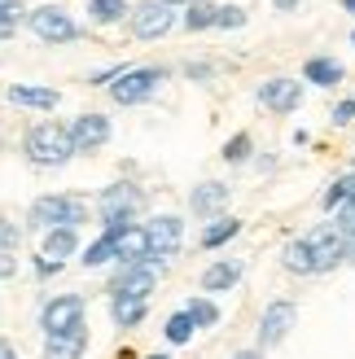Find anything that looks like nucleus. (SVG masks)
Segmentation results:
<instances>
[{
  "mask_svg": "<svg viewBox=\"0 0 355 359\" xmlns=\"http://www.w3.org/2000/svg\"><path fill=\"white\" fill-rule=\"evenodd\" d=\"M22 149L35 167H62L70 163L79 149H75V136H70V128H62V123H35V128L27 132Z\"/></svg>",
  "mask_w": 355,
  "mask_h": 359,
  "instance_id": "obj_1",
  "label": "nucleus"
},
{
  "mask_svg": "<svg viewBox=\"0 0 355 359\" xmlns=\"http://www.w3.org/2000/svg\"><path fill=\"white\" fill-rule=\"evenodd\" d=\"M27 219L35 228H44V232H53V228H75L83 219V202H75V197H58V193H53V197H35Z\"/></svg>",
  "mask_w": 355,
  "mask_h": 359,
  "instance_id": "obj_2",
  "label": "nucleus"
},
{
  "mask_svg": "<svg viewBox=\"0 0 355 359\" xmlns=\"http://www.w3.org/2000/svg\"><path fill=\"white\" fill-rule=\"evenodd\" d=\"M167 79V70H158V66H136V70H123V75L110 83V97L119 105H140L158 83Z\"/></svg>",
  "mask_w": 355,
  "mask_h": 359,
  "instance_id": "obj_3",
  "label": "nucleus"
},
{
  "mask_svg": "<svg viewBox=\"0 0 355 359\" xmlns=\"http://www.w3.org/2000/svg\"><path fill=\"white\" fill-rule=\"evenodd\" d=\"M140 206V193L132 189V184H110L101 193V202H97V210H101V224H105V232H119L128 228V219H132V210Z\"/></svg>",
  "mask_w": 355,
  "mask_h": 359,
  "instance_id": "obj_4",
  "label": "nucleus"
},
{
  "mask_svg": "<svg viewBox=\"0 0 355 359\" xmlns=\"http://www.w3.org/2000/svg\"><path fill=\"white\" fill-rule=\"evenodd\" d=\"M40 325H44L48 337H58V333H79V329H83V298H75V294L53 298L48 307L40 311Z\"/></svg>",
  "mask_w": 355,
  "mask_h": 359,
  "instance_id": "obj_5",
  "label": "nucleus"
},
{
  "mask_svg": "<svg viewBox=\"0 0 355 359\" xmlns=\"http://www.w3.org/2000/svg\"><path fill=\"white\" fill-rule=\"evenodd\" d=\"M31 31L40 35L44 44H70V40L79 35V27L70 22V13H66V9H53V5L31 9Z\"/></svg>",
  "mask_w": 355,
  "mask_h": 359,
  "instance_id": "obj_6",
  "label": "nucleus"
},
{
  "mask_svg": "<svg viewBox=\"0 0 355 359\" xmlns=\"http://www.w3.org/2000/svg\"><path fill=\"white\" fill-rule=\"evenodd\" d=\"M307 245H312V255H316V272H329V267H338L347 259V237L333 224L312 228L307 232Z\"/></svg>",
  "mask_w": 355,
  "mask_h": 359,
  "instance_id": "obj_7",
  "label": "nucleus"
},
{
  "mask_svg": "<svg viewBox=\"0 0 355 359\" xmlns=\"http://www.w3.org/2000/svg\"><path fill=\"white\" fill-rule=\"evenodd\" d=\"M175 22L171 5H163V0H145V5L132 9V31L140 35V40H158V35H167Z\"/></svg>",
  "mask_w": 355,
  "mask_h": 359,
  "instance_id": "obj_8",
  "label": "nucleus"
},
{
  "mask_svg": "<svg viewBox=\"0 0 355 359\" xmlns=\"http://www.w3.org/2000/svg\"><path fill=\"white\" fill-rule=\"evenodd\" d=\"M114 255H119V263L123 267H140V263H149L154 259V237H149V228H136V224H128L114 237Z\"/></svg>",
  "mask_w": 355,
  "mask_h": 359,
  "instance_id": "obj_9",
  "label": "nucleus"
},
{
  "mask_svg": "<svg viewBox=\"0 0 355 359\" xmlns=\"http://www.w3.org/2000/svg\"><path fill=\"white\" fill-rule=\"evenodd\" d=\"M294 320H298L294 302H286V298L268 302V311H263V320H259V346H276V342H286V333L294 329Z\"/></svg>",
  "mask_w": 355,
  "mask_h": 359,
  "instance_id": "obj_10",
  "label": "nucleus"
},
{
  "mask_svg": "<svg viewBox=\"0 0 355 359\" xmlns=\"http://www.w3.org/2000/svg\"><path fill=\"white\" fill-rule=\"evenodd\" d=\"M154 285H158V272H154V263H140V267H123V276L114 280V298H132V302H145Z\"/></svg>",
  "mask_w": 355,
  "mask_h": 359,
  "instance_id": "obj_11",
  "label": "nucleus"
},
{
  "mask_svg": "<svg viewBox=\"0 0 355 359\" xmlns=\"http://www.w3.org/2000/svg\"><path fill=\"white\" fill-rule=\"evenodd\" d=\"M259 101L268 105L272 114H290L298 101H303V88H298V79H268L259 88Z\"/></svg>",
  "mask_w": 355,
  "mask_h": 359,
  "instance_id": "obj_12",
  "label": "nucleus"
},
{
  "mask_svg": "<svg viewBox=\"0 0 355 359\" xmlns=\"http://www.w3.org/2000/svg\"><path fill=\"white\" fill-rule=\"evenodd\" d=\"M70 136H75V149H101L110 140V118L105 114H79L70 123Z\"/></svg>",
  "mask_w": 355,
  "mask_h": 359,
  "instance_id": "obj_13",
  "label": "nucleus"
},
{
  "mask_svg": "<svg viewBox=\"0 0 355 359\" xmlns=\"http://www.w3.org/2000/svg\"><path fill=\"white\" fill-rule=\"evenodd\" d=\"M149 237H154V255H175L180 250V237H185V224L175 215H158L149 224Z\"/></svg>",
  "mask_w": 355,
  "mask_h": 359,
  "instance_id": "obj_14",
  "label": "nucleus"
},
{
  "mask_svg": "<svg viewBox=\"0 0 355 359\" xmlns=\"http://www.w3.org/2000/svg\"><path fill=\"white\" fill-rule=\"evenodd\" d=\"M241 280V263H210L206 272H202V290L206 294H224V290H233V285Z\"/></svg>",
  "mask_w": 355,
  "mask_h": 359,
  "instance_id": "obj_15",
  "label": "nucleus"
},
{
  "mask_svg": "<svg viewBox=\"0 0 355 359\" xmlns=\"http://www.w3.org/2000/svg\"><path fill=\"white\" fill-rule=\"evenodd\" d=\"M193 215H215L220 206H228V184H215V180H206V184L193 189Z\"/></svg>",
  "mask_w": 355,
  "mask_h": 359,
  "instance_id": "obj_16",
  "label": "nucleus"
},
{
  "mask_svg": "<svg viewBox=\"0 0 355 359\" xmlns=\"http://www.w3.org/2000/svg\"><path fill=\"white\" fill-rule=\"evenodd\" d=\"M88 346V333H58V337H48L44 342V359H79Z\"/></svg>",
  "mask_w": 355,
  "mask_h": 359,
  "instance_id": "obj_17",
  "label": "nucleus"
},
{
  "mask_svg": "<svg viewBox=\"0 0 355 359\" xmlns=\"http://www.w3.org/2000/svg\"><path fill=\"white\" fill-rule=\"evenodd\" d=\"M9 101L13 105H31V110H53L62 97L53 93V88H22V83H13L9 88Z\"/></svg>",
  "mask_w": 355,
  "mask_h": 359,
  "instance_id": "obj_18",
  "label": "nucleus"
},
{
  "mask_svg": "<svg viewBox=\"0 0 355 359\" xmlns=\"http://www.w3.org/2000/svg\"><path fill=\"white\" fill-rule=\"evenodd\" d=\"M281 263H286L290 272H298V276H312V272H316V255H312L307 237L290 241V245H286V255H281Z\"/></svg>",
  "mask_w": 355,
  "mask_h": 359,
  "instance_id": "obj_19",
  "label": "nucleus"
},
{
  "mask_svg": "<svg viewBox=\"0 0 355 359\" xmlns=\"http://www.w3.org/2000/svg\"><path fill=\"white\" fill-rule=\"evenodd\" d=\"M79 241H75V228H53L48 237H44V259H66V255H75Z\"/></svg>",
  "mask_w": 355,
  "mask_h": 359,
  "instance_id": "obj_20",
  "label": "nucleus"
},
{
  "mask_svg": "<svg viewBox=\"0 0 355 359\" xmlns=\"http://www.w3.org/2000/svg\"><path fill=\"white\" fill-rule=\"evenodd\" d=\"M303 79H312V83H321V88H333L342 79V66L333 62V57H312L307 66H303Z\"/></svg>",
  "mask_w": 355,
  "mask_h": 359,
  "instance_id": "obj_21",
  "label": "nucleus"
},
{
  "mask_svg": "<svg viewBox=\"0 0 355 359\" xmlns=\"http://www.w3.org/2000/svg\"><path fill=\"white\" fill-rule=\"evenodd\" d=\"M110 316H114V325L132 329V325H140V320H145V302H132V298H114V302H110Z\"/></svg>",
  "mask_w": 355,
  "mask_h": 359,
  "instance_id": "obj_22",
  "label": "nucleus"
},
{
  "mask_svg": "<svg viewBox=\"0 0 355 359\" xmlns=\"http://www.w3.org/2000/svg\"><path fill=\"white\" fill-rule=\"evenodd\" d=\"M79 259H83V267H101V263L119 259V255H114V232H105L101 241H93V245H88V250H83Z\"/></svg>",
  "mask_w": 355,
  "mask_h": 359,
  "instance_id": "obj_23",
  "label": "nucleus"
},
{
  "mask_svg": "<svg viewBox=\"0 0 355 359\" xmlns=\"http://www.w3.org/2000/svg\"><path fill=\"white\" fill-rule=\"evenodd\" d=\"M193 329H198V325H193V316H189V311H175V316L167 320V342H171V346H185L189 337H193Z\"/></svg>",
  "mask_w": 355,
  "mask_h": 359,
  "instance_id": "obj_24",
  "label": "nucleus"
},
{
  "mask_svg": "<svg viewBox=\"0 0 355 359\" xmlns=\"http://www.w3.org/2000/svg\"><path fill=\"white\" fill-rule=\"evenodd\" d=\"M237 232H241V224H237V219H215V224L202 232V245H206V250H215V245H224L228 237H237Z\"/></svg>",
  "mask_w": 355,
  "mask_h": 359,
  "instance_id": "obj_25",
  "label": "nucleus"
},
{
  "mask_svg": "<svg viewBox=\"0 0 355 359\" xmlns=\"http://www.w3.org/2000/svg\"><path fill=\"white\" fill-rule=\"evenodd\" d=\"M215 13H220V5L193 0V9H189V18H185V27H189V31H206V27H215Z\"/></svg>",
  "mask_w": 355,
  "mask_h": 359,
  "instance_id": "obj_26",
  "label": "nucleus"
},
{
  "mask_svg": "<svg viewBox=\"0 0 355 359\" xmlns=\"http://www.w3.org/2000/svg\"><path fill=\"white\" fill-rule=\"evenodd\" d=\"M123 9H128V0H88V13H93V22H119Z\"/></svg>",
  "mask_w": 355,
  "mask_h": 359,
  "instance_id": "obj_27",
  "label": "nucleus"
},
{
  "mask_svg": "<svg viewBox=\"0 0 355 359\" xmlns=\"http://www.w3.org/2000/svg\"><path fill=\"white\" fill-rule=\"evenodd\" d=\"M347 197H355V171H351V175H342V180H333V189L325 193V206H329V210H338Z\"/></svg>",
  "mask_w": 355,
  "mask_h": 359,
  "instance_id": "obj_28",
  "label": "nucleus"
},
{
  "mask_svg": "<svg viewBox=\"0 0 355 359\" xmlns=\"http://www.w3.org/2000/svg\"><path fill=\"white\" fill-rule=\"evenodd\" d=\"M185 311L193 316V325H198V329H210V325H215V320H220V311H215V302H206V298H193V302H189Z\"/></svg>",
  "mask_w": 355,
  "mask_h": 359,
  "instance_id": "obj_29",
  "label": "nucleus"
},
{
  "mask_svg": "<svg viewBox=\"0 0 355 359\" xmlns=\"http://www.w3.org/2000/svg\"><path fill=\"white\" fill-rule=\"evenodd\" d=\"M329 224H333V228H338V232H342V237H347V241L355 237V197H347V202H342L338 210H333V219H329Z\"/></svg>",
  "mask_w": 355,
  "mask_h": 359,
  "instance_id": "obj_30",
  "label": "nucleus"
},
{
  "mask_svg": "<svg viewBox=\"0 0 355 359\" xmlns=\"http://www.w3.org/2000/svg\"><path fill=\"white\" fill-rule=\"evenodd\" d=\"M224 158H228V163H246V158H250V136L237 132V136L224 145Z\"/></svg>",
  "mask_w": 355,
  "mask_h": 359,
  "instance_id": "obj_31",
  "label": "nucleus"
},
{
  "mask_svg": "<svg viewBox=\"0 0 355 359\" xmlns=\"http://www.w3.org/2000/svg\"><path fill=\"white\" fill-rule=\"evenodd\" d=\"M215 27H224V31H237V27H246V13H241L237 5H220V13H215Z\"/></svg>",
  "mask_w": 355,
  "mask_h": 359,
  "instance_id": "obj_32",
  "label": "nucleus"
},
{
  "mask_svg": "<svg viewBox=\"0 0 355 359\" xmlns=\"http://www.w3.org/2000/svg\"><path fill=\"white\" fill-rule=\"evenodd\" d=\"M22 245V228L13 219H0V250H18Z\"/></svg>",
  "mask_w": 355,
  "mask_h": 359,
  "instance_id": "obj_33",
  "label": "nucleus"
},
{
  "mask_svg": "<svg viewBox=\"0 0 355 359\" xmlns=\"http://www.w3.org/2000/svg\"><path fill=\"white\" fill-rule=\"evenodd\" d=\"M22 18V0H0V31L9 35V27Z\"/></svg>",
  "mask_w": 355,
  "mask_h": 359,
  "instance_id": "obj_34",
  "label": "nucleus"
},
{
  "mask_svg": "<svg viewBox=\"0 0 355 359\" xmlns=\"http://www.w3.org/2000/svg\"><path fill=\"white\" fill-rule=\"evenodd\" d=\"M351 118H355V97L342 101V105H333V123H338V128H342V123H351Z\"/></svg>",
  "mask_w": 355,
  "mask_h": 359,
  "instance_id": "obj_35",
  "label": "nucleus"
},
{
  "mask_svg": "<svg viewBox=\"0 0 355 359\" xmlns=\"http://www.w3.org/2000/svg\"><path fill=\"white\" fill-rule=\"evenodd\" d=\"M13 272H18V255H13V250H0V280L13 276Z\"/></svg>",
  "mask_w": 355,
  "mask_h": 359,
  "instance_id": "obj_36",
  "label": "nucleus"
},
{
  "mask_svg": "<svg viewBox=\"0 0 355 359\" xmlns=\"http://www.w3.org/2000/svg\"><path fill=\"white\" fill-rule=\"evenodd\" d=\"M0 359H18V351H13V346L5 342V337H0Z\"/></svg>",
  "mask_w": 355,
  "mask_h": 359,
  "instance_id": "obj_37",
  "label": "nucleus"
},
{
  "mask_svg": "<svg viewBox=\"0 0 355 359\" xmlns=\"http://www.w3.org/2000/svg\"><path fill=\"white\" fill-rule=\"evenodd\" d=\"M276 9H298V0H272Z\"/></svg>",
  "mask_w": 355,
  "mask_h": 359,
  "instance_id": "obj_38",
  "label": "nucleus"
},
{
  "mask_svg": "<svg viewBox=\"0 0 355 359\" xmlns=\"http://www.w3.org/2000/svg\"><path fill=\"white\" fill-rule=\"evenodd\" d=\"M233 359H263V351H241V355H233Z\"/></svg>",
  "mask_w": 355,
  "mask_h": 359,
  "instance_id": "obj_39",
  "label": "nucleus"
},
{
  "mask_svg": "<svg viewBox=\"0 0 355 359\" xmlns=\"http://www.w3.org/2000/svg\"><path fill=\"white\" fill-rule=\"evenodd\" d=\"M342 9H347V13H351V18H355V0H342Z\"/></svg>",
  "mask_w": 355,
  "mask_h": 359,
  "instance_id": "obj_40",
  "label": "nucleus"
},
{
  "mask_svg": "<svg viewBox=\"0 0 355 359\" xmlns=\"http://www.w3.org/2000/svg\"><path fill=\"white\" fill-rule=\"evenodd\" d=\"M163 5H185V0H163Z\"/></svg>",
  "mask_w": 355,
  "mask_h": 359,
  "instance_id": "obj_41",
  "label": "nucleus"
},
{
  "mask_svg": "<svg viewBox=\"0 0 355 359\" xmlns=\"http://www.w3.org/2000/svg\"><path fill=\"white\" fill-rule=\"evenodd\" d=\"M149 359H171V355H149Z\"/></svg>",
  "mask_w": 355,
  "mask_h": 359,
  "instance_id": "obj_42",
  "label": "nucleus"
},
{
  "mask_svg": "<svg viewBox=\"0 0 355 359\" xmlns=\"http://www.w3.org/2000/svg\"><path fill=\"white\" fill-rule=\"evenodd\" d=\"M0 40H5V31H0Z\"/></svg>",
  "mask_w": 355,
  "mask_h": 359,
  "instance_id": "obj_43",
  "label": "nucleus"
},
{
  "mask_svg": "<svg viewBox=\"0 0 355 359\" xmlns=\"http://www.w3.org/2000/svg\"><path fill=\"white\" fill-rule=\"evenodd\" d=\"M351 44H355V40H351Z\"/></svg>",
  "mask_w": 355,
  "mask_h": 359,
  "instance_id": "obj_44",
  "label": "nucleus"
}]
</instances>
